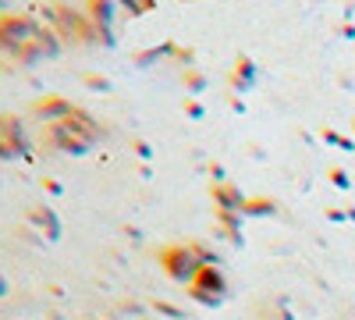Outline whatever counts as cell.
Instances as JSON below:
<instances>
[{"mask_svg": "<svg viewBox=\"0 0 355 320\" xmlns=\"http://www.w3.org/2000/svg\"><path fill=\"white\" fill-rule=\"evenodd\" d=\"M153 306H157L160 313H167V317H174V320H178V317H182V313H178L174 306H167V303H153Z\"/></svg>", "mask_w": 355, "mask_h": 320, "instance_id": "4fadbf2b", "label": "cell"}, {"mask_svg": "<svg viewBox=\"0 0 355 320\" xmlns=\"http://www.w3.org/2000/svg\"><path fill=\"white\" fill-rule=\"evenodd\" d=\"M242 214L263 217V214H277V207H274V199H266V196H252V199H245V207H242Z\"/></svg>", "mask_w": 355, "mask_h": 320, "instance_id": "30bf717a", "label": "cell"}, {"mask_svg": "<svg viewBox=\"0 0 355 320\" xmlns=\"http://www.w3.org/2000/svg\"><path fill=\"white\" fill-rule=\"evenodd\" d=\"M71 107H75V103L64 100V96H43V100L33 103V114H40L46 125H57V121H64L68 114H71Z\"/></svg>", "mask_w": 355, "mask_h": 320, "instance_id": "8992f818", "label": "cell"}, {"mask_svg": "<svg viewBox=\"0 0 355 320\" xmlns=\"http://www.w3.org/2000/svg\"><path fill=\"white\" fill-rule=\"evenodd\" d=\"M53 25H57V36H61L64 43H93L96 40V25L89 22L85 11H75V8H53L50 11Z\"/></svg>", "mask_w": 355, "mask_h": 320, "instance_id": "3957f363", "label": "cell"}, {"mask_svg": "<svg viewBox=\"0 0 355 320\" xmlns=\"http://www.w3.org/2000/svg\"><path fill=\"white\" fill-rule=\"evenodd\" d=\"M157 264L164 267V274L167 278H174V281H192L196 274H199V267H202V260H199V253L192 249V246H185V242H174V246H164L160 253H157Z\"/></svg>", "mask_w": 355, "mask_h": 320, "instance_id": "7a4b0ae2", "label": "cell"}, {"mask_svg": "<svg viewBox=\"0 0 355 320\" xmlns=\"http://www.w3.org/2000/svg\"><path fill=\"white\" fill-rule=\"evenodd\" d=\"M0 142H8L15 153L25 150V132H21V121L11 118V114H0Z\"/></svg>", "mask_w": 355, "mask_h": 320, "instance_id": "ba28073f", "label": "cell"}, {"mask_svg": "<svg viewBox=\"0 0 355 320\" xmlns=\"http://www.w3.org/2000/svg\"><path fill=\"white\" fill-rule=\"evenodd\" d=\"M185 82L192 85V90H202V75L199 71H185Z\"/></svg>", "mask_w": 355, "mask_h": 320, "instance_id": "7c38bea8", "label": "cell"}, {"mask_svg": "<svg viewBox=\"0 0 355 320\" xmlns=\"http://www.w3.org/2000/svg\"><path fill=\"white\" fill-rule=\"evenodd\" d=\"M0 50L18 57L21 65H33L40 57H46L40 47V25L28 15H0Z\"/></svg>", "mask_w": 355, "mask_h": 320, "instance_id": "6da1fadb", "label": "cell"}, {"mask_svg": "<svg viewBox=\"0 0 355 320\" xmlns=\"http://www.w3.org/2000/svg\"><path fill=\"white\" fill-rule=\"evenodd\" d=\"M15 157V150L8 146V142H0V160H11Z\"/></svg>", "mask_w": 355, "mask_h": 320, "instance_id": "5bb4252c", "label": "cell"}, {"mask_svg": "<svg viewBox=\"0 0 355 320\" xmlns=\"http://www.w3.org/2000/svg\"><path fill=\"white\" fill-rule=\"evenodd\" d=\"M224 292H227V281H224V274L217 271V264H202L199 274L189 281V296H192L196 303H202V306H217V303L224 299Z\"/></svg>", "mask_w": 355, "mask_h": 320, "instance_id": "277c9868", "label": "cell"}, {"mask_svg": "<svg viewBox=\"0 0 355 320\" xmlns=\"http://www.w3.org/2000/svg\"><path fill=\"white\" fill-rule=\"evenodd\" d=\"M46 142L50 146H57V150H64V153H85V146L89 142L78 135V132H71L68 125H46Z\"/></svg>", "mask_w": 355, "mask_h": 320, "instance_id": "5b68a950", "label": "cell"}, {"mask_svg": "<svg viewBox=\"0 0 355 320\" xmlns=\"http://www.w3.org/2000/svg\"><path fill=\"white\" fill-rule=\"evenodd\" d=\"M217 224L227 231V235L234 239L239 235V214H231V210H217Z\"/></svg>", "mask_w": 355, "mask_h": 320, "instance_id": "8fae6325", "label": "cell"}, {"mask_svg": "<svg viewBox=\"0 0 355 320\" xmlns=\"http://www.w3.org/2000/svg\"><path fill=\"white\" fill-rule=\"evenodd\" d=\"M28 221H36L40 228H46V235H50V239H57V231H61V221L53 217L50 207H33V210H28Z\"/></svg>", "mask_w": 355, "mask_h": 320, "instance_id": "9c48e42d", "label": "cell"}, {"mask_svg": "<svg viewBox=\"0 0 355 320\" xmlns=\"http://www.w3.org/2000/svg\"><path fill=\"white\" fill-rule=\"evenodd\" d=\"M4 292H8V281H4V278H0V296H4Z\"/></svg>", "mask_w": 355, "mask_h": 320, "instance_id": "9a60e30c", "label": "cell"}, {"mask_svg": "<svg viewBox=\"0 0 355 320\" xmlns=\"http://www.w3.org/2000/svg\"><path fill=\"white\" fill-rule=\"evenodd\" d=\"M214 203H217V210H231V214H242L245 207V196L234 189L231 182H217L214 185Z\"/></svg>", "mask_w": 355, "mask_h": 320, "instance_id": "52a82bcc", "label": "cell"}]
</instances>
